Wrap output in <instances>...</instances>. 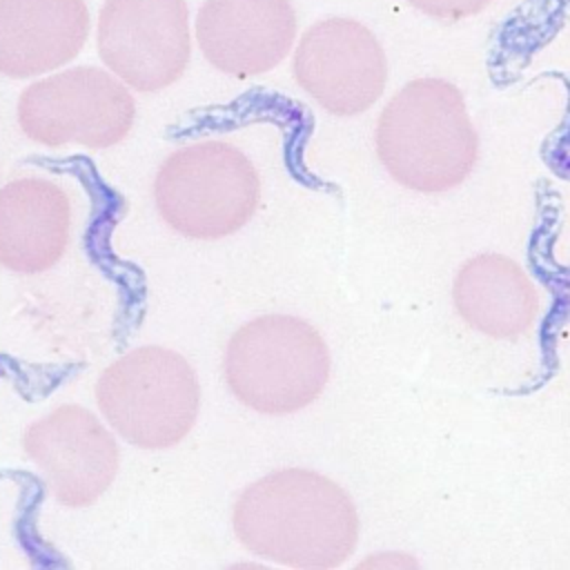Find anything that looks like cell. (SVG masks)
Listing matches in <instances>:
<instances>
[{"instance_id":"cell-6","label":"cell","mask_w":570,"mask_h":570,"mask_svg":"<svg viewBox=\"0 0 570 570\" xmlns=\"http://www.w3.org/2000/svg\"><path fill=\"white\" fill-rule=\"evenodd\" d=\"M136 105L127 87L98 67H73L29 85L18 100V122L33 142L102 149L120 142Z\"/></svg>"},{"instance_id":"cell-13","label":"cell","mask_w":570,"mask_h":570,"mask_svg":"<svg viewBox=\"0 0 570 570\" xmlns=\"http://www.w3.org/2000/svg\"><path fill=\"white\" fill-rule=\"evenodd\" d=\"M454 305L468 325L490 336H517L537 316V292L523 269L501 256L470 258L454 281Z\"/></svg>"},{"instance_id":"cell-14","label":"cell","mask_w":570,"mask_h":570,"mask_svg":"<svg viewBox=\"0 0 570 570\" xmlns=\"http://www.w3.org/2000/svg\"><path fill=\"white\" fill-rule=\"evenodd\" d=\"M419 11L439 18V20H463L468 16H474L483 11L492 0H407Z\"/></svg>"},{"instance_id":"cell-7","label":"cell","mask_w":570,"mask_h":570,"mask_svg":"<svg viewBox=\"0 0 570 570\" xmlns=\"http://www.w3.org/2000/svg\"><path fill=\"white\" fill-rule=\"evenodd\" d=\"M96 45L120 82L138 91H160L176 82L191 53L185 0H105Z\"/></svg>"},{"instance_id":"cell-8","label":"cell","mask_w":570,"mask_h":570,"mask_svg":"<svg viewBox=\"0 0 570 570\" xmlns=\"http://www.w3.org/2000/svg\"><path fill=\"white\" fill-rule=\"evenodd\" d=\"M298 85L330 114L370 109L385 89L387 60L376 36L356 20L327 18L312 24L294 53Z\"/></svg>"},{"instance_id":"cell-5","label":"cell","mask_w":570,"mask_h":570,"mask_svg":"<svg viewBox=\"0 0 570 570\" xmlns=\"http://www.w3.org/2000/svg\"><path fill=\"white\" fill-rule=\"evenodd\" d=\"M167 225L189 238H223L240 229L261 196L258 174L236 147L198 142L174 151L154 183Z\"/></svg>"},{"instance_id":"cell-4","label":"cell","mask_w":570,"mask_h":570,"mask_svg":"<svg viewBox=\"0 0 570 570\" xmlns=\"http://www.w3.org/2000/svg\"><path fill=\"white\" fill-rule=\"evenodd\" d=\"M109 425L147 450L171 448L191 430L200 390L191 365L165 347H138L111 363L96 385Z\"/></svg>"},{"instance_id":"cell-1","label":"cell","mask_w":570,"mask_h":570,"mask_svg":"<svg viewBox=\"0 0 570 570\" xmlns=\"http://www.w3.org/2000/svg\"><path fill=\"white\" fill-rule=\"evenodd\" d=\"M232 523L247 550L292 568H334L358 539V514L345 490L303 468L252 483L238 497Z\"/></svg>"},{"instance_id":"cell-10","label":"cell","mask_w":570,"mask_h":570,"mask_svg":"<svg viewBox=\"0 0 570 570\" xmlns=\"http://www.w3.org/2000/svg\"><path fill=\"white\" fill-rule=\"evenodd\" d=\"M196 38L216 69L249 78L287 56L296 38V13L289 0H205Z\"/></svg>"},{"instance_id":"cell-11","label":"cell","mask_w":570,"mask_h":570,"mask_svg":"<svg viewBox=\"0 0 570 570\" xmlns=\"http://www.w3.org/2000/svg\"><path fill=\"white\" fill-rule=\"evenodd\" d=\"M89 27L85 0H0V73L31 78L67 65Z\"/></svg>"},{"instance_id":"cell-3","label":"cell","mask_w":570,"mask_h":570,"mask_svg":"<svg viewBox=\"0 0 570 570\" xmlns=\"http://www.w3.org/2000/svg\"><path fill=\"white\" fill-rule=\"evenodd\" d=\"M327 376L330 352L323 336L296 316H261L236 330L227 343V385L256 412H296L323 392Z\"/></svg>"},{"instance_id":"cell-2","label":"cell","mask_w":570,"mask_h":570,"mask_svg":"<svg viewBox=\"0 0 570 570\" xmlns=\"http://www.w3.org/2000/svg\"><path fill=\"white\" fill-rule=\"evenodd\" d=\"M376 151L410 189L436 194L461 185L479 154L461 91L441 78L407 82L379 118Z\"/></svg>"},{"instance_id":"cell-9","label":"cell","mask_w":570,"mask_h":570,"mask_svg":"<svg viewBox=\"0 0 570 570\" xmlns=\"http://www.w3.org/2000/svg\"><path fill=\"white\" fill-rule=\"evenodd\" d=\"M24 450L65 505L94 503L118 470L114 436L78 405H62L33 423L24 434Z\"/></svg>"},{"instance_id":"cell-12","label":"cell","mask_w":570,"mask_h":570,"mask_svg":"<svg viewBox=\"0 0 570 570\" xmlns=\"http://www.w3.org/2000/svg\"><path fill=\"white\" fill-rule=\"evenodd\" d=\"M69 238V200L60 187L38 178L0 189V263L16 272L53 265Z\"/></svg>"}]
</instances>
